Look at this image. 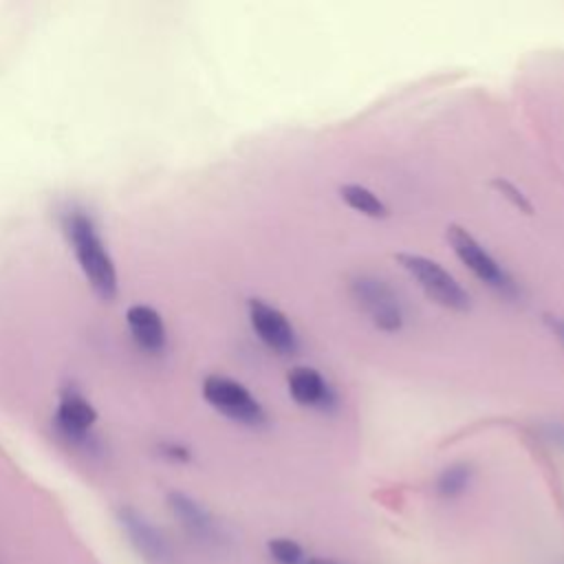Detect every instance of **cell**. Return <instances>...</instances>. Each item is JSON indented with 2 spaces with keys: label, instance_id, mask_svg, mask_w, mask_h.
Returning <instances> with one entry per match:
<instances>
[{
  "label": "cell",
  "instance_id": "5",
  "mask_svg": "<svg viewBox=\"0 0 564 564\" xmlns=\"http://www.w3.org/2000/svg\"><path fill=\"white\" fill-rule=\"evenodd\" d=\"M447 242L456 258L489 289L500 295H516V282L509 271L478 242L474 234H469L460 225L447 227Z\"/></svg>",
  "mask_w": 564,
  "mask_h": 564
},
{
  "label": "cell",
  "instance_id": "17",
  "mask_svg": "<svg viewBox=\"0 0 564 564\" xmlns=\"http://www.w3.org/2000/svg\"><path fill=\"white\" fill-rule=\"evenodd\" d=\"M302 564H339V562L328 560V557H306Z\"/></svg>",
  "mask_w": 564,
  "mask_h": 564
},
{
  "label": "cell",
  "instance_id": "15",
  "mask_svg": "<svg viewBox=\"0 0 564 564\" xmlns=\"http://www.w3.org/2000/svg\"><path fill=\"white\" fill-rule=\"evenodd\" d=\"M491 185L502 194V198H507L513 207H518L520 212L524 214H531L533 212V205L527 200V196L522 194L520 187H516L511 181H505V178H494Z\"/></svg>",
  "mask_w": 564,
  "mask_h": 564
},
{
  "label": "cell",
  "instance_id": "10",
  "mask_svg": "<svg viewBox=\"0 0 564 564\" xmlns=\"http://www.w3.org/2000/svg\"><path fill=\"white\" fill-rule=\"evenodd\" d=\"M126 324L128 330L137 344L148 355H159L165 350L167 344V330L161 313L143 302L130 304L126 308Z\"/></svg>",
  "mask_w": 564,
  "mask_h": 564
},
{
  "label": "cell",
  "instance_id": "16",
  "mask_svg": "<svg viewBox=\"0 0 564 564\" xmlns=\"http://www.w3.org/2000/svg\"><path fill=\"white\" fill-rule=\"evenodd\" d=\"M546 324H549V328L555 333V337L564 344V319H562V317L546 315Z\"/></svg>",
  "mask_w": 564,
  "mask_h": 564
},
{
  "label": "cell",
  "instance_id": "2",
  "mask_svg": "<svg viewBox=\"0 0 564 564\" xmlns=\"http://www.w3.org/2000/svg\"><path fill=\"white\" fill-rule=\"evenodd\" d=\"M401 269L421 286V291L438 306L449 311H467L471 304L463 284L436 260L421 253H394Z\"/></svg>",
  "mask_w": 564,
  "mask_h": 564
},
{
  "label": "cell",
  "instance_id": "14",
  "mask_svg": "<svg viewBox=\"0 0 564 564\" xmlns=\"http://www.w3.org/2000/svg\"><path fill=\"white\" fill-rule=\"evenodd\" d=\"M267 549L275 564H302L306 560L304 549L291 538H273Z\"/></svg>",
  "mask_w": 564,
  "mask_h": 564
},
{
  "label": "cell",
  "instance_id": "11",
  "mask_svg": "<svg viewBox=\"0 0 564 564\" xmlns=\"http://www.w3.org/2000/svg\"><path fill=\"white\" fill-rule=\"evenodd\" d=\"M289 397L302 408H330L335 403V392L319 370L311 366H295L286 375Z\"/></svg>",
  "mask_w": 564,
  "mask_h": 564
},
{
  "label": "cell",
  "instance_id": "9",
  "mask_svg": "<svg viewBox=\"0 0 564 564\" xmlns=\"http://www.w3.org/2000/svg\"><path fill=\"white\" fill-rule=\"evenodd\" d=\"M119 522H121L123 531L128 533L130 542L137 546L139 553H143L145 560H150L154 564L170 562V557H172L170 542L143 513H139L137 509H130V507H121Z\"/></svg>",
  "mask_w": 564,
  "mask_h": 564
},
{
  "label": "cell",
  "instance_id": "8",
  "mask_svg": "<svg viewBox=\"0 0 564 564\" xmlns=\"http://www.w3.org/2000/svg\"><path fill=\"white\" fill-rule=\"evenodd\" d=\"M167 505L172 509V513L178 518V522L183 524V529L198 540L200 544L207 546H216L223 542V531L216 522V518L192 496L183 494V491H170L167 494Z\"/></svg>",
  "mask_w": 564,
  "mask_h": 564
},
{
  "label": "cell",
  "instance_id": "3",
  "mask_svg": "<svg viewBox=\"0 0 564 564\" xmlns=\"http://www.w3.org/2000/svg\"><path fill=\"white\" fill-rule=\"evenodd\" d=\"M203 399L225 419L245 425L262 427L267 425V412L262 403L249 392V388L227 375H207L200 386Z\"/></svg>",
  "mask_w": 564,
  "mask_h": 564
},
{
  "label": "cell",
  "instance_id": "4",
  "mask_svg": "<svg viewBox=\"0 0 564 564\" xmlns=\"http://www.w3.org/2000/svg\"><path fill=\"white\" fill-rule=\"evenodd\" d=\"M350 295L377 330L390 335L401 330L405 319L403 304L386 280L370 273H359L350 280Z\"/></svg>",
  "mask_w": 564,
  "mask_h": 564
},
{
  "label": "cell",
  "instance_id": "12",
  "mask_svg": "<svg viewBox=\"0 0 564 564\" xmlns=\"http://www.w3.org/2000/svg\"><path fill=\"white\" fill-rule=\"evenodd\" d=\"M339 196L357 214H364L368 218H386L388 216V205L366 185L344 183L339 187Z\"/></svg>",
  "mask_w": 564,
  "mask_h": 564
},
{
  "label": "cell",
  "instance_id": "1",
  "mask_svg": "<svg viewBox=\"0 0 564 564\" xmlns=\"http://www.w3.org/2000/svg\"><path fill=\"white\" fill-rule=\"evenodd\" d=\"M62 231L90 289L104 302H112L119 293V275H117L115 260L93 216L86 209L70 205L62 214Z\"/></svg>",
  "mask_w": 564,
  "mask_h": 564
},
{
  "label": "cell",
  "instance_id": "7",
  "mask_svg": "<svg viewBox=\"0 0 564 564\" xmlns=\"http://www.w3.org/2000/svg\"><path fill=\"white\" fill-rule=\"evenodd\" d=\"M95 423H97V410L86 399V394L73 383L64 386L59 390V399L55 408L57 430L70 441H84L90 434Z\"/></svg>",
  "mask_w": 564,
  "mask_h": 564
},
{
  "label": "cell",
  "instance_id": "6",
  "mask_svg": "<svg viewBox=\"0 0 564 564\" xmlns=\"http://www.w3.org/2000/svg\"><path fill=\"white\" fill-rule=\"evenodd\" d=\"M247 315L256 337L269 350L278 355H293L300 348V339L291 319L278 306L260 297H251L247 302Z\"/></svg>",
  "mask_w": 564,
  "mask_h": 564
},
{
  "label": "cell",
  "instance_id": "13",
  "mask_svg": "<svg viewBox=\"0 0 564 564\" xmlns=\"http://www.w3.org/2000/svg\"><path fill=\"white\" fill-rule=\"evenodd\" d=\"M474 478V467L469 463H452L436 476L434 489L443 500H454L467 491Z\"/></svg>",
  "mask_w": 564,
  "mask_h": 564
}]
</instances>
